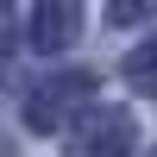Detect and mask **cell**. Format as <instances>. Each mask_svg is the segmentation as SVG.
<instances>
[{"instance_id":"obj_1","label":"cell","mask_w":157,"mask_h":157,"mask_svg":"<svg viewBox=\"0 0 157 157\" xmlns=\"http://www.w3.org/2000/svg\"><path fill=\"white\" fill-rule=\"evenodd\" d=\"M75 32H82V0H44L38 19H32V44H38V50L75 44Z\"/></svg>"},{"instance_id":"obj_2","label":"cell","mask_w":157,"mask_h":157,"mask_svg":"<svg viewBox=\"0 0 157 157\" xmlns=\"http://www.w3.org/2000/svg\"><path fill=\"white\" fill-rule=\"evenodd\" d=\"M126 75H132V88H151V94H157V44L132 50V63H126Z\"/></svg>"},{"instance_id":"obj_3","label":"cell","mask_w":157,"mask_h":157,"mask_svg":"<svg viewBox=\"0 0 157 157\" xmlns=\"http://www.w3.org/2000/svg\"><path fill=\"white\" fill-rule=\"evenodd\" d=\"M157 0H113V19H151Z\"/></svg>"}]
</instances>
